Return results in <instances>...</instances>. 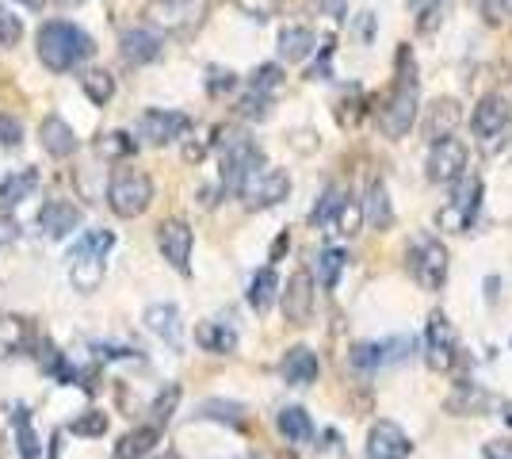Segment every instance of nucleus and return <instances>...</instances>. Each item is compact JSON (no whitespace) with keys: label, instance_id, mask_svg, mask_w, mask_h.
Here are the masks:
<instances>
[{"label":"nucleus","instance_id":"nucleus-26","mask_svg":"<svg viewBox=\"0 0 512 459\" xmlns=\"http://www.w3.org/2000/svg\"><path fill=\"white\" fill-rule=\"evenodd\" d=\"M363 219L371 222L375 230H386L394 222V211H390V196H386L383 180H371L367 188V203H363Z\"/></svg>","mask_w":512,"mask_h":459},{"label":"nucleus","instance_id":"nucleus-7","mask_svg":"<svg viewBox=\"0 0 512 459\" xmlns=\"http://www.w3.org/2000/svg\"><path fill=\"white\" fill-rule=\"evenodd\" d=\"M478 203H482V180L463 173L459 176V188H455L451 203L440 211V226L451 230V234L470 230V222H474V215H478Z\"/></svg>","mask_w":512,"mask_h":459},{"label":"nucleus","instance_id":"nucleus-23","mask_svg":"<svg viewBox=\"0 0 512 459\" xmlns=\"http://www.w3.org/2000/svg\"><path fill=\"white\" fill-rule=\"evenodd\" d=\"M409 352V341H383V345H356L352 349V364L356 368H383L394 364Z\"/></svg>","mask_w":512,"mask_h":459},{"label":"nucleus","instance_id":"nucleus-4","mask_svg":"<svg viewBox=\"0 0 512 459\" xmlns=\"http://www.w3.org/2000/svg\"><path fill=\"white\" fill-rule=\"evenodd\" d=\"M218 146H222V188L237 192L256 169H264V153H260L253 138H245L237 131H222Z\"/></svg>","mask_w":512,"mask_h":459},{"label":"nucleus","instance_id":"nucleus-33","mask_svg":"<svg viewBox=\"0 0 512 459\" xmlns=\"http://www.w3.org/2000/svg\"><path fill=\"white\" fill-rule=\"evenodd\" d=\"M486 402H490V398H486L482 387H474V383H459V391L451 394L448 406L455 410V414H478Z\"/></svg>","mask_w":512,"mask_h":459},{"label":"nucleus","instance_id":"nucleus-10","mask_svg":"<svg viewBox=\"0 0 512 459\" xmlns=\"http://www.w3.org/2000/svg\"><path fill=\"white\" fill-rule=\"evenodd\" d=\"M425 352H428V368L432 372H448L459 356V337H455V326L448 322V314H432L428 318V333H425Z\"/></svg>","mask_w":512,"mask_h":459},{"label":"nucleus","instance_id":"nucleus-49","mask_svg":"<svg viewBox=\"0 0 512 459\" xmlns=\"http://www.w3.org/2000/svg\"><path fill=\"white\" fill-rule=\"evenodd\" d=\"M482 8H486V20L490 23H501L512 16V0H482Z\"/></svg>","mask_w":512,"mask_h":459},{"label":"nucleus","instance_id":"nucleus-30","mask_svg":"<svg viewBox=\"0 0 512 459\" xmlns=\"http://www.w3.org/2000/svg\"><path fill=\"white\" fill-rule=\"evenodd\" d=\"M455 123H459V104H455V100H436V104H432V115H428V138H432V142L451 138Z\"/></svg>","mask_w":512,"mask_h":459},{"label":"nucleus","instance_id":"nucleus-13","mask_svg":"<svg viewBox=\"0 0 512 459\" xmlns=\"http://www.w3.org/2000/svg\"><path fill=\"white\" fill-rule=\"evenodd\" d=\"M279 299H283V318H287L291 326H306V322L314 318V276H310L306 268H299V272L287 280Z\"/></svg>","mask_w":512,"mask_h":459},{"label":"nucleus","instance_id":"nucleus-57","mask_svg":"<svg viewBox=\"0 0 512 459\" xmlns=\"http://www.w3.org/2000/svg\"><path fill=\"white\" fill-rule=\"evenodd\" d=\"M409 4H425V0H409Z\"/></svg>","mask_w":512,"mask_h":459},{"label":"nucleus","instance_id":"nucleus-24","mask_svg":"<svg viewBox=\"0 0 512 459\" xmlns=\"http://www.w3.org/2000/svg\"><path fill=\"white\" fill-rule=\"evenodd\" d=\"M195 341L207 352H214V356H230L237 349V333L226 322H203V326L195 329Z\"/></svg>","mask_w":512,"mask_h":459},{"label":"nucleus","instance_id":"nucleus-51","mask_svg":"<svg viewBox=\"0 0 512 459\" xmlns=\"http://www.w3.org/2000/svg\"><path fill=\"white\" fill-rule=\"evenodd\" d=\"M440 20H444V8H440V4H432L425 16L417 20V27H421V31H436V23H440Z\"/></svg>","mask_w":512,"mask_h":459},{"label":"nucleus","instance_id":"nucleus-20","mask_svg":"<svg viewBox=\"0 0 512 459\" xmlns=\"http://www.w3.org/2000/svg\"><path fill=\"white\" fill-rule=\"evenodd\" d=\"M69 284L77 287L81 295H92L96 287L104 284V257L96 253H69Z\"/></svg>","mask_w":512,"mask_h":459},{"label":"nucleus","instance_id":"nucleus-6","mask_svg":"<svg viewBox=\"0 0 512 459\" xmlns=\"http://www.w3.org/2000/svg\"><path fill=\"white\" fill-rule=\"evenodd\" d=\"M237 196L245 199V207H253V211H260V207H276V203H283V199L291 196V176L283 173V169H256L241 188H237Z\"/></svg>","mask_w":512,"mask_h":459},{"label":"nucleus","instance_id":"nucleus-3","mask_svg":"<svg viewBox=\"0 0 512 459\" xmlns=\"http://www.w3.org/2000/svg\"><path fill=\"white\" fill-rule=\"evenodd\" d=\"M107 203L119 219H138L153 203V180L142 169H115L107 180Z\"/></svg>","mask_w":512,"mask_h":459},{"label":"nucleus","instance_id":"nucleus-9","mask_svg":"<svg viewBox=\"0 0 512 459\" xmlns=\"http://www.w3.org/2000/svg\"><path fill=\"white\" fill-rule=\"evenodd\" d=\"M467 173V146L459 138H440L428 150V180L432 184H455Z\"/></svg>","mask_w":512,"mask_h":459},{"label":"nucleus","instance_id":"nucleus-47","mask_svg":"<svg viewBox=\"0 0 512 459\" xmlns=\"http://www.w3.org/2000/svg\"><path fill=\"white\" fill-rule=\"evenodd\" d=\"M0 142L8 146V150H16L23 142V127L20 119H12V115H0Z\"/></svg>","mask_w":512,"mask_h":459},{"label":"nucleus","instance_id":"nucleus-52","mask_svg":"<svg viewBox=\"0 0 512 459\" xmlns=\"http://www.w3.org/2000/svg\"><path fill=\"white\" fill-rule=\"evenodd\" d=\"M16 238H20V226L8 219V215H0V245H12Z\"/></svg>","mask_w":512,"mask_h":459},{"label":"nucleus","instance_id":"nucleus-19","mask_svg":"<svg viewBox=\"0 0 512 459\" xmlns=\"http://www.w3.org/2000/svg\"><path fill=\"white\" fill-rule=\"evenodd\" d=\"M279 372H283V379L291 387H310L318 379V356H314V349H306V345H295V349H287Z\"/></svg>","mask_w":512,"mask_h":459},{"label":"nucleus","instance_id":"nucleus-15","mask_svg":"<svg viewBox=\"0 0 512 459\" xmlns=\"http://www.w3.org/2000/svg\"><path fill=\"white\" fill-rule=\"evenodd\" d=\"M409 452H413V440L394 421H379L367 437V456L371 459H409Z\"/></svg>","mask_w":512,"mask_h":459},{"label":"nucleus","instance_id":"nucleus-1","mask_svg":"<svg viewBox=\"0 0 512 459\" xmlns=\"http://www.w3.org/2000/svg\"><path fill=\"white\" fill-rule=\"evenodd\" d=\"M39 62H43L50 73H65V69H73L77 62H85L96 54V43H92V35L81 31L77 23L69 20H50L39 27Z\"/></svg>","mask_w":512,"mask_h":459},{"label":"nucleus","instance_id":"nucleus-11","mask_svg":"<svg viewBox=\"0 0 512 459\" xmlns=\"http://www.w3.org/2000/svg\"><path fill=\"white\" fill-rule=\"evenodd\" d=\"M192 226L184 219H165L157 226V249H161V257L176 268V272H184L188 276V268H192Z\"/></svg>","mask_w":512,"mask_h":459},{"label":"nucleus","instance_id":"nucleus-5","mask_svg":"<svg viewBox=\"0 0 512 459\" xmlns=\"http://www.w3.org/2000/svg\"><path fill=\"white\" fill-rule=\"evenodd\" d=\"M211 0H150L146 4V20L169 35H188L207 20Z\"/></svg>","mask_w":512,"mask_h":459},{"label":"nucleus","instance_id":"nucleus-2","mask_svg":"<svg viewBox=\"0 0 512 459\" xmlns=\"http://www.w3.org/2000/svg\"><path fill=\"white\" fill-rule=\"evenodd\" d=\"M417 66H413V54H409L406 46L398 50V81H394V92H390V100H386L383 108V131L390 138H402V134L413 127V119H417Z\"/></svg>","mask_w":512,"mask_h":459},{"label":"nucleus","instance_id":"nucleus-37","mask_svg":"<svg viewBox=\"0 0 512 459\" xmlns=\"http://www.w3.org/2000/svg\"><path fill=\"white\" fill-rule=\"evenodd\" d=\"M199 417H211V421H230V425H245V406L237 402H203Z\"/></svg>","mask_w":512,"mask_h":459},{"label":"nucleus","instance_id":"nucleus-35","mask_svg":"<svg viewBox=\"0 0 512 459\" xmlns=\"http://www.w3.org/2000/svg\"><path fill=\"white\" fill-rule=\"evenodd\" d=\"M279 85H283V69H279V66H260L253 77H249V92H256V96H268V100L279 92Z\"/></svg>","mask_w":512,"mask_h":459},{"label":"nucleus","instance_id":"nucleus-27","mask_svg":"<svg viewBox=\"0 0 512 459\" xmlns=\"http://www.w3.org/2000/svg\"><path fill=\"white\" fill-rule=\"evenodd\" d=\"M279 433L291 444H310L314 440V421L302 406H287V410H279Z\"/></svg>","mask_w":512,"mask_h":459},{"label":"nucleus","instance_id":"nucleus-17","mask_svg":"<svg viewBox=\"0 0 512 459\" xmlns=\"http://www.w3.org/2000/svg\"><path fill=\"white\" fill-rule=\"evenodd\" d=\"M119 54L127 58L130 66H150L161 58V35L150 31V27H134L123 35V43H119Z\"/></svg>","mask_w":512,"mask_h":459},{"label":"nucleus","instance_id":"nucleus-55","mask_svg":"<svg viewBox=\"0 0 512 459\" xmlns=\"http://www.w3.org/2000/svg\"><path fill=\"white\" fill-rule=\"evenodd\" d=\"M20 4H27V8H43L46 0H20Z\"/></svg>","mask_w":512,"mask_h":459},{"label":"nucleus","instance_id":"nucleus-41","mask_svg":"<svg viewBox=\"0 0 512 459\" xmlns=\"http://www.w3.org/2000/svg\"><path fill=\"white\" fill-rule=\"evenodd\" d=\"M111 249H115V234H107V230H92L73 245V253H96V257H107Z\"/></svg>","mask_w":512,"mask_h":459},{"label":"nucleus","instance_id":"nucleus-56","mask_svg":"<svg viewBox=\"0 0 512 459\" xmlns=\"http://www.w3.org/2000/svg\"><path fill=\"white\" fill-rule=\"evenodd\" d=\"M505 417H509V425H512V410H505Z\"/></svg>","mask_w":512,"mask_h":459},{"label":"nucleus","instance_id":"nucleus-22","mask_svg":"<svg viewBox=\"0 0 512 459\" xmlns=\"http://www.w3.org/2000/svg\"><path fill=\"white\" fill-rule=\"evenodd\" d=\"M39 188V173L35 169H20V173L0 180V211L8 215L12 207H20L23 199H31V192Z\"/></svg>","mask_w":512,"mask_h":459},{"label":"nucleus","instance_id":"nucleus-28","mask_svg":"<svg viewBox=\"0 0 512 459\" xmlns=\"http://www.w3.org/2000/svg\"><path fill=\"white\" fill-rule=\"evenodd\" d=\"M310 50H318V39H314L310 27H283V35H279V54H283L287 62H302Z\"/></svg>","mask_w":512,"mask_h":459},{"label":"nucleus","instance_id":"nucleus-31","mask_svg":"<svg viewBox=\"0 0 512 459\" xmlns=\"http://www.w3.org/2000/svg\"><path fill=\"white\" fill-rule=\"evenodd\" d=\"M337 234H344V238H356L363 226V203H356V199H341V207H337V215H333V222H329Z\"/></svg>","mask_w":512,"mask_h":459},{"label":"nucleus","instance_id":"nucleus-12","mask_svg":"<svg viewBox=\"0 0 512 459\" xmlns=\"http://www.w3.org/2000/svg\"><path fill=\"white\" fill-rule=\"evenodd\" d=\"M413 276L425 291H440L444 280H448V249L436 238H425L417 249H413Z\"/></svg>","mask_w":512,"mask_h":459},{"label":"nucleus","instance_id":"nucleus-36","mask_svg":"<svg viewBox=\"0 0 512 459\" xmlns=\"http://www.w3.org/2000/svg\"><path fill=\"white\" fill-rule=\"evenodd\" d=\"M176 402H180V387H176V383H169L165 391L153 398V406H150L153 421H150V425H157V429H161V425H169V417H172V410H176Z\"/></svg>","mask_w":512,"mask_h":459},{"label":"nucleus","instance_id":"nucleus-18","mask_svg":"<svg viewBox=\"0 0 512 459\" xmlns=\"http://www.w3.org/2000/svg\"><path fill=\"white\" fill-rule=\"evenodd\" d=\"M39 142H43V150L50 153V157H73L77 153V134H73V127L65 123L62 115H46L43 127H39Z\"/></svg>","mask_w":512,"mask_h":459},{"label":"nucleus","instance_id":"nucleus-29","mask_svg":"<svg viewBox=\"0 0 512 459\" xmlns=\"http://www.w3.org/2000/svg\"><path fill=\"white\" fill-rule=\"evenodd\" d=\"M276 291H279V276H276V268L268 264V268L256 272L253 284H249V303H253L256 314H264L268 306L276 303Z\"/></svg>","mask_w":512,"mask_h":459},{"label":"nucleus","instance_id":"nucleus-39","mask_svg":"<svg viewBox=\"0 0 512 459\" xmlns=\"http://www.w3.org/2000/svg\"><path fill=\"white\" fill-rule=\"evenodd\" d=\"M344 257L341 249H325L318 257V276H321V284L325 287H337V280H341V268H344Z\"/></svg>","mask_w":512,"mask_h":459},{"label":"nucleus","instance_id":"nucleus-44","mask_svg":"<svg viewBox=\"0 0 512 459\" xmlns=\"http://www.w3.org/2000/svg\"><path fill=\"white\" fill-rule=\"evenodd\" d=\"M69 433H77V437H104V433H107V417L104 414L77 417V421L69 425Z\"/></svg>","mask_w":512,"mask_h":459},{"label":"nucleus","instance_id":"nucleus-8","mask_svg":"<svg viewBox=\"0 0 512 459\" xmlns=\"http://www.w3.org/2000/svg\"><path fill=\"white\" fill-rule=\"evenodd\" d=\"M188 131H192V119H188L184 111L150 108L138 119V134H142V142H150V146H169V142L184 138Z\"/></svg>","mask_w":512,"mask_h":459},{"label":"nucleus","instance_id":"nucleus-14","mask_svg":"<svg viewBox=\"0 0 512 459\" xmlns=\"http://www.w3.org/2000/svg\"><path fill=\"white\" fill-rule=\"evenodd\" d=\"M512 127V104L505 92H490V96H482V104L474 108V131L486 138V146H490L493 138H501V134Z\"/></svg>","mask_w":512,"mask_h":459},{"label":"nucleus","instance_id":"nucleus-21","mask_svg":"<svg viewBox=\"0 0 512 459\" xmlns=\"http://www.w3.org/2000/svg\"><path fill=\"white\" fill-rule=\"evenodd\" d=\"M146 326H150L165 345L180 349V341H184V326H180V310H176L172 303L146 306Z\"/></svg>","mask_w":512,"mask_h":459},{"label":"nucleus","instance_id":"nucleus-54","mask_svg":"<svg viewBox=\"0 0 512 459\" xmlns=\"http://www.w3.org/2000/svg\"><path fill=\"white\" fill-rule=\"evenodd\" d=\"M58 4H62V8H81L85 0H58Z\"/></svg>","mask_w":512,"mask_h":459},{"label":"nucleus","instance_id":"nucleus-50","mask_svg":"<svg viewBox=\"0 0 512 459\" xmlns=\"http://www.w3.org/2000/svg\"><path fill=\"white\" fill-rule=\"evenodd\" d=\"M234 73L230 69H211L207 73V92H226V88H234Z\"/></svg>","mask_w":512,"mask_h":459},{"label":"nucleus","instance_id":"nucleus-48","mask_svg":"<svg viewBox=\"0 0 512 459\" xmlns=\"http://www.w3.org/2000/svg\"><path fill=\"white\" fill-rule=\"evenodd\" d=\"M268 96H256V92H245V100H241V115H249V119H264L268 115Z\"/></svg>","mask_w":512,"mask_h":459},{"label":"nucleus","instance_id":"nucleus-34","mask_svg":"<svg viewBox=\"0 0 512 459\" xmlns=\"http://www.w3.org/2000/svg\"><path fill=\"white\" fill-rule=\"evenodd\" d=\"M96 150H100V157H107V161H123V157L134 153V138H130L127 131H107V134H100Z\"/></svg>","mask_w":512,"mask_h":459},{"label":"nucleus","instance_id":"nucleus-43","mask_svg":"<svg viewBox=\"0 0 512 459\" xmlns=\"http://www.w3.org/2000/svg\"><path fill=\"white\" fill-rule=\"evenodd\" d=\"M23 39V23L20 16H12L4 4H0V46H16Z\"/></svg>","mask_w":512,"mask_h":459},{"label":"nucleus","instance_id":"nucleus-42","mask_svg":"<svg viewBox=\"0 0 512 459\" xmlns=\"http://www.w3.org/2000/svg\"><path fill=\"white\" fill-rule=\"evenodd\" d=\"M337 207H341V188H329V192L321 196L318 207H314L310 222H314V226H329V222H333V215H337Z\"/></svg>","mask_w":512,"mask_h":459},{"label":"nucleus","instance_id":"nucleus-53","mask_svg":"<svg viewBox=\"0 0 512 459\" xmlns=\"http://www.w3.org/2000/svg\"><path fill=\"white\" fill-rule=\"evenodd\" d=\"M486 459H512V440H497V444H486Z\"/></svg>","mask_w":512,"mask_h":459},{"label":"nucleus","instance_id":"nucleus-45","mask_svg":"<svg viewBox=\"0 0 512 459\" xmlns=\"http://www.w3.org/2000/svg\"><path fill=\"white\" fill-rule=\"evenodd\" d=\"M23 333H27V322H23V318H0V341H4L8 349H20Z\"/></svg>","mask_w":512,"mask_h":459},{"label":"nucleus","instance_id":"nucleus-32","mask_svg":"<svg viewBox=\"0 0 512 459\" xmlns=\"http://www.w3.org/2000/svg\"><path fill=\"white\" fill-rule=\"evenodd\" d=\"M81 88H85V96L92 104H107L115 96V77L107 69H88L85 77H81Z\"/></svg>","mask_w":512,"mask_h":459},{"label":"nucleus","instance_id":"nucleus-16","mask_svg":"<svg viewBox=\"0 0 512 459\" xmlns=\"http://www.w3.org/2000/svg\"><path fill=\"white\" fill-rule=\"evenodd\" d=\"M77 226H81V207H73L69 199H50L39 211V230H43L46 238H69Z\"/></svg>","mask_w":512,"mask_h":459},{"label":"nucleus","instance_id":"nucleus-58","mask_svg":"<svg viewBox=\"0 0 512 459\" xmlns=\"http://www.w3.org/2000/svg\"><path fill=\"white\" fill-rule=\"evenodd\" d=\"M161 459H176V456H161Z\"/></svg>","mask_w":512,"mask_h":459},{"label":"nucleus","instance_id":"nucleus-40","mask_svg":"<svg viewBox=\"0 0 512 459\" xmlns=\"http://www.w3.org/2000/svg\"><path fill=\"white\" fill-rule=\"evenodd\" d=\"M234 8L256 23H268L272 16H279V0H234Z\"/></svg>","mask_w":512,"mask_h":459},{"label":"nucleus","instance_id":"nucleus-46","mask_svg":"<svg viewBox=\"0 0 512 459\" xmlns=\"http://www.w3.org/2000/svg\"><path fill=\"white\" fill-rule=\"evenodd\" d=\"M306 8L318 12V16H329V20H344L348 16V0H310Z\"/></svg>","mask_w":512,"mask_h":459},{"label":"nucleus","instance_id":"nucleus-38","mask_svg":"<svg viewBox=\"0 0 512 459\" xmlns=\"http://www.w3.org/2000/svg\"><path fill=\"white\" fill-rule=\"evenodd\" d=\"M12 421H16V437H20V456L35 459V456H39V437H35V429H31V421H27V410H20V406H16Z\"/></svg>","mask_w":512,"mask_h":459},{"label":"nucleus","instance_id":"nucleus-25","mask_svg":"<svg viewBox=\"0 0 512 459\" xmlns=\"http://www.w3.org/2000/svg\"><path fill=\"white\" fill-rule=\"evenodd\" d=\"M157 440H161V429H157V425L130 429L127 437L119 440V448H115V459H142V456H150Z\"/></svg>","mask_w":512,"mask_h":459}]
</instances>
